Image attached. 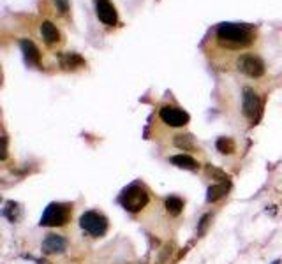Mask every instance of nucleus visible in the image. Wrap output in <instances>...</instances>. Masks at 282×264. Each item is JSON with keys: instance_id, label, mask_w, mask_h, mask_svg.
<instances>
[{"instance_id": "obj_7", "label": "nucleus", "mask_w": 282, "mask_h": 264, "mask_svg": "<svg viewBox=\"0 0 282 264\" xmlns=\"http://www.w3.org/2000/svg\"><path fill=\"white\" fill-rule=\"evenodd\" d=\"M238 69L244 74H247L249 78H261L265 74V63L259 57L254 55H242L238 58Z\"/></svg>"}, {"instance_id": "obj_9", "label": "nucleus", "mask_w": 282, "mask_h": 264, "mask_svg": "<svg viewBox=\"0 0 282 264\" xmlns=\"http://www.w3.org/2000/svg\"><path fill=\"white\" fill-rule=\"evenodd\" d=\"M41 249L45 254H62L67 249V239L60 234H48L42 239Z\"/></svg>"}, {"instance_id": "obj_13", "label": "nucleus", "mask_w": 282, "mask_h": 264, "mask_svg": "<svg viewBox=\"0 0 282 264\" xmlns=\"http://www.w3.org/2000/svg\"><path fill=\"white\" fill-rule=\"evenodd\" d=\"M229 185L228 182H221V183H215L208 189V194H206V201L208 203H217L219 199H222L228 192Z\"/></svg>"}, {"instance_id": "obj_18", "label": "nucleus", "mask_w": 282, "mask_h": 264, "mask_svg": "<svg viewBox=\"0 0 282 264\" xmlns=\"http://www.w3.org/2000/svg\"><path fill=\"white\" fill-rule=\"evenodd\" d=\"M175 145L182 150H192L194 148V141H192V136L189 134H180V136H175Z\"/></svg>"}, {"instance_id": "obj_11", "label": "nucleus", "mask_w": 282, "mask_h": 264, "mask_svg": "<svg viewBox=\"0 0 282 264\" xmlns=\"http://www.w3.org/2000/svg\"><path fill=\"white\" fill-rule=\"evenodd\" d=\"M41 35H42V39H45V42L48 44V46H57V44L60 42V39H62L60 30H58L51 21H42Z\"/></svg>"}, {"instance_id": "obj_3", "label": "nucleus", "mask_w": 282, "mask_h": 264, "mask_svg": "<svg viewBox=\"0 0 282 264\" xmlns=\"http://www.w3.org/2000/svg\"><path fill=\"white\" fill-rule=\"evenodd\" d=\"M79 226L92 238H101L108 231V218L102 213H99V211H85L79 217Z\"/></svg>"}, {"instance_id": "obj_22", "label": "nucleus", "mask_w": 282, "mask_h": 264, "mask_svg": "<svg viewBox=\"0 0 282 264\" xmlns=\"http://www.w3.org/2000/svg\"><path fill=\"white\" fill-rule=\"evenodd\" d=\"M273 264H280V261H275V262H273Z\"/></svg>"}, {"instance_id": "obj_4", "label": "nucleus", "mask_w": 282, "mask_h": 264, "mask_svg": "<svg viewBox=\"0 0 282 264\" xmlns=\"http://www.w3.org/2000/svg\"><path fill=\"white\" fill-rule=\"evenodd\" d=\"M148 201H150L148 192L140 185L129 187V189L124 192V195L120 197L122 206H124L127 211H131V213H138V211H141L143 208L148 205Z\"/></svg>"}, {"instance_id": "obj_17", "label": "nucleus", "mask_w": 282, "mask_h": 264, "mask_svg": "<svg viewBox=\"0 0 282 264\" xmlns=\"http://www.w3.org/2000/svg\"><path fill=\"white\" fill-rule=\"evenodd\" d=\"M4 217L9 220V222H16V220L19 218V206H18V203H13V201L7 203L6 208H4Z\"/></svg>"}, {"instance_id": "obj_20", "label": "nucleus", "mask_w": 282, "mask_h": 264, "mask_svg": "<svg viewBox=\"0 0 282 264\" xmlns=\"http://www.w3.org/2000/svg\"><path fill=\"white\" fill-rule=\"evenodd\" d=\"M208 174H213V176H217L219 180H226V176H224V173L222 171H219V169H215V167H208Z\"/></svg>"}, {"instance_id": "obj_16", "label": "nucleus", "mask_w": 282, "mask_h": 264, "mask_svg": "<svg viewBox=\"0 0 282 264\" xmlns=\"http://www.w3.org/2000/svg\"><path fill=\"white\" fill-rule=\"evenodd\" d=\"M215 146H217V150H219L221 153H224V155H231V153H235L236 151V145H235V141H233L231 138H219L217 139V143H215Z\"/></svg>"}, {"instance_id": "obj_8", "label": "nucleus", "mask_w": 282, "mask_h": 264, "mask_svg": "<svg viewBox=\"0 0 282 264\" xmlns=\"http://www.w3.org/2000/svg\"><path fill=\"white\" fill-rule=\"evenodd\" d=\"M95 13H97V18L101 19L104 25L108 27H113L117 25L118 21V14H117V9L115 6L110 2V0H97V7H95Z\"/></svg>"}, {"instance_id": "obj_14", "label": "nucleus", "mask_w": 282, "mask_h": 264, "mask_svg": "<svg viewBox=\"0 0 282 264\" xmlns=\"http://www.w3.org/2000/svg\"><path fill=\"white\" fill-rule=\"evenodd\" d=\"M60 65L63 69H78V67L85 65V60L76 53H66L60 57Z\"/></svg>"}, {"instance_id": "obj_15", "label": "nucleus", "mask_w": 282, "mask_h": 264, "mask_svg": "<svg viewBox=\"0 0 282 264\" xmlns=\"http://www.w3.org/2000/svg\"><path fill=\"white\" fill-rule=\"evenodd\" d=\"M164 206H166V211H168L171 217H178V215L182 213V210H184V201H182L180 197H177V195H171V197L166 199Z\"/></svg>"}, {"instance_id": "obj_10", "label": "nucleus", "mask_w": 282, "mask_h": 264, "mask_svg": "<svg viewBox=\"0 0 282 264\" xmlns=\"http://www.w3.org/2000/svg\"><path fill=\"white\" fill-rule=\"evenodd\" d=\"M21 51L23 55H25V62L29 63V65L37 67L39 63H41V53H39L37 46L32 41H29V39H23L21 41Z\"/></svg>"}, {"instance_id": "obj_19", "label": "nucleus", "mask_w": 282, "mask_h": 264, "mask_svg": "<svg viewBox=\"0 0 282 264\" xmlns=\"http://www.w3.org/2000/svg\"><path fill=\"white\" fill-rule=\"evenodd\" d=\"M55 4H57V9L60 11V13H67V11H69L67 0H55Z\"/></svg>"}, {"instance_id": "obj_12", "label": "nucleus", "mask_w": 282, "mask_h": 264, "mask_svg": "<svg viewBox=\"0 0 282 264\" xmlns=\"http://www.w3.org/2000/svg\"><path fill=\"white\" fill-rule=\"evenodd\" d=\"M171 164L173 166H177V167H182V169H189V171H194V169H198V161H194L190 155H184V153H180V155H173L171 159Z\"/></svg>"}, {"instance_id": "obj_1", "label": "nucleus", "mask_w": 282, "mask_h": 264, "mask_svg": "<svg viewBox=\"0 0 282 264\" xmlns=\"http://www.w3.org/2000/svg\"><path fill=\"white\" fill-rule=\"evenodd\" d=\"M217 42L228 50H245L256 41V30L240 23H222L215 32Z\"/></svg>"}, {"instance_id": "obj_5", "label": "nucleus", "mask_w": 282, "mask_h": 264, "mask_svg": "<svg viewBox=\"0 0 282 264\" xmlns=\"http://www.w3.org/2000/svg\"><path fill=\"white\" fill-rule=\"evenodd\" d=\"M242 111L251 122H256L261 115V97L252 88H245L242 95Z\"/></svg>"}, {"instance_id": "obj_2", "label": "nucleus", "mask_w": 282, "mask_h": 264, "mask_svg": "<svg viewBox=\"0 0 282 264\" xmlns=\"http://www.w3.org/2000/svg\"><path fill=\"white\" fill-rule=\"evenodd\" d=\"M71 211L73 206L67 205V203H51L46 206L45 213L41 217V226L45 227H60L66 226L69 222Z\"/></svg>"}, {"instance_id": "obj_21", "label": "nucleus", "mask_w": 282, "mask_h": 264, "mask_svg": "<svg viewBox=\"0 0 282 264\" xmlns=\"http://www.w3.org/2000/svg\"><path fill=\"white\" fill-rule=\"evenodd\" d=\"M208 220H210V215H205L203 218H201V224H200V229H198V233H203V231L206 229V226H208Z\"/></svg>"}, {"instance_id": "obj_6", "label": "nucleus", "mask_w": 282, "mask_h": 264, "mask_svg": "<svg viewBox=\"0 0 282 264\" xmlns=\"http://www.w3.org/2000/svg\"><path fill=\"white\" fill-rule=\"evenodd\" d=\"M159 117H161L162 122L169 127H184L189 123V115L185 113L184 109L175 106H162L161 111H159Z\"/></svg>"}]
</instances>
